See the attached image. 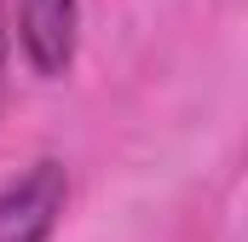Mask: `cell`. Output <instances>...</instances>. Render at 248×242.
<instances>
[{
    "instance_id": "1",
    "label": "cell",
    "mask_w": 248,
    "mask_h": 242,
    "mask_svg": "<svg viewBox=\"0 0 248 242\" xmlns=\"http://www.w3.org/2000/svg\"><path fill=\"white\" fill-rule=\"evenodd\" d=\"M63 208H69V173L63 162H35L17 179L0 184V242H52Z\"/></svg>"
},
{
    "instance_id": "2",
    "label": "cell",
    "mask_w": 248,
    "mask_h": 242,
    "mask_svg": "<svg viewBox=\"0 0 248 242\" xmlns=\"http://www.w3.org/2000/svg\"><path fill=\"white\" fill-rule=\"evenodd\" d=\"M17 46L35 75L58 81L81 46V0H17Z\"/></svg>"
},
{
    "instance_id": "3",
    "label": "cell",
    "mask_w": 248,
    "mask_h": 242,
    "mask_svg": "<svg viewBox=\"0 0 248 242\" xmlns=\"http://www.w3.org/2000/svg\"><path fill=\"white\" fill-rule=\"evenodd\" d=\"M6 69H12V29L0 17V98H6Z\"/></svg>"
}]
</instances>
